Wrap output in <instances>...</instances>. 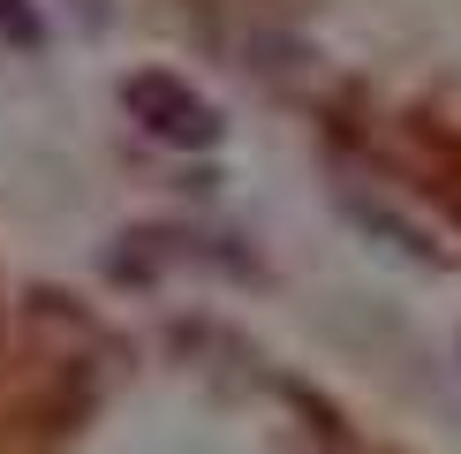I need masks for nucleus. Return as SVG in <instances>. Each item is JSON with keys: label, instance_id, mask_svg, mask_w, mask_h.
<instances>
[{"label": "nucleus", "instance_id": "f257e3e1", "mask_svg": "<svg viewBox=\"0 0 461 454\" xmlns=\"http://www.w3.org/2000/svg\"><path fill=\"white\" fill-rule=\"evenodd\" d=\"M122 99H129V114L151 129V137H167V144H182V151H204V144H220V114L197 99V91L182 84V76H129L122 84Z\"/></svg>", "mask_w": 461, "mask_h": 454}]
</instances>
